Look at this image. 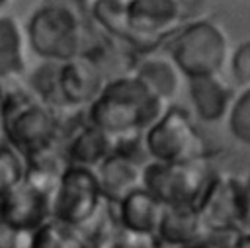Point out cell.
I'll return each mask as SVG.
<instances>
[{
	"mask_svg": "<svg viewBox=\"0 0 250 248\" xmlns=\"http://www.w3.org/2000/svg\"><path fill=\"white\" fill-rule=\"evenodd\" d=\"M168 107L133 72L105 82L100 96L86 107V121L104 129L119 143L141 137Z\"/></svg>",
	"mask_w": 250,
	"mask_h": 248,
	"instance_id": "cell-1",
	"label": "cell"
},
{
	"mask_svg": "<svg viewBox=\"0 0 250 248\" xmlns=\"http://www.w3.org/2000/svg\"><path fill=\"white\" fill-rule=\"evenodd\" d=\"M57 111L59 109L33 94L6 92L2 103L6 135L10 145L27 158V162L55 150L62 133V123Z\"/></svg>",
	"mask_w": 250,
	"mask_h": 248,
	"instance_id": "cell-2",
	"label": "cell"
},
{
	"mask_svg": "<svg viewBox=\"0 0 250 248\" xmlns=\"http://www.w3.org/2000/svg\"><path fill=\"white\" fill-rule=\"evenodd\" d=\"M168 57L186 80L219 76L230 61L229 37L211 20H195L176 29L166 43Z\"/></svg>",
	"mask_w": 250,
	"mask_h": 248,
	"instance_id": "cell-3",
	"label": "cell"
},
{
	"mask_svg": "<svg viewBox=\"0 0 250 248\" xmlns=\"http://www.w3.org/2000/svg\"><path fill=\"white\" fill-rule=\"evenodd\" d=\"M27 45L49 62H64L84 53V25L78 14L59 2L37 8L25 25Z\"/></svg>",
	"mask_w": 250,
	"mask_h": 248,
	"instance_id": "cell-4",
	"label": "cell"
},
{
	"mask_svg": "<svg viewBox=\"0 0 250 248\" xmlns=\"http://www.w3.org/2000/svg\"><path fill=\"white\" fill-rule=\"evenodd\" d=\"M141 146L148 162H189L203 160L205 145L191 121L189 111L168 105L164 113L141 135Z\"/></svg>",
	"mask_w": 250,
	"mask_h": 248,
	"instance_id": "cell-5",
	"label": "cell"
},
{
	"mask_svg": "<svg viewBox=\"0 0 250 248\" xmlns=\"http://www.w3.org/2000/svg\"><path fill=\"white\" fill-rule=\"evenodd\" d=\"M107 203L98 172L86 166L66 164L53 199V219L78 230H86Z\"/></svg>",
	"mask_w": 250,
	"mask_h": 248,
	"instance_id": "cell-6",
	"label": "cell"
},
{
	"mask_svg": "<svg viewBox=\"0 0 250 248\" xmlns=\"http://www.w3.org/2000/svg\"><path fill=\"white\" fill-rule=\"evenodd\" d=\"M213 176L203 160L146 162L143 186L164 205H197Z\"/></svg>",
	"mask_w": 250,
	"mask_h": 248,
	"instance_id": "cell-7",
	"label": "cell"
},
{
	"mask_svg": "<svg viewBox=\"0 0 250 248\" xmlns=\"http://www.w3.org/2000/svg\"><path fill=\"white\" fill-rule=\"evenodd\" d=\"M205 230L225 234L250 221L244 182L232 176H213L197 203Z\"/></svg>",
	"mask_w": 250,
	"mask_h": 248,
	"instance_id": "cell-8",
	"label": "cell"
},
{
	"mask_svg": "<svg viewBox=\"0 0 250 248\" xmlns=\"http://www.w3.org/2000/svg\"><path fill=\"white\" fill-rule=\"evenodd\" d=\"M55 193L27 176L0 197L4 227L14 232L33 234L53 219Z\"/></svg>",
	"mask_w": 250,
	"mask_h": 248,
	"instance_id": "cell-9",
	"label": "cell"
},
{
	"mask_svg": "<svg viewBox=\"0 0 250 248\" xmlns=\"http://www.w3.org/2000/svg\"><path fill=\"white\" fill-rule=\"evenodd\" d=\"M105 82L100 64L88 53L59 62V92L64 109L88 107L100 96Z\"/></svg>",
	"mask_w": 250,
	"mask_h": 248,
	"instance_id": "cell-10",
	"label": "cell"
},
{
	"mask_svg": "<svg viewBox=\"0 0 250 248\" xmlns=\"http://www.w3.org/2000/svg\"><path fill=\"white\" fill-rule=\"evenodd\" d=\"M125 18L137 43L172 35L182 18L180 0H125Z\"/></svg>",
	"mask_w": 250,
	"mask_h": 248,
	"instance_id": "cell-11",
	"label": "cell"
},
{
	"mask_svg": "<svg viewBox=\"0 0 250 248\" xmlns=\"http://www.w3.org/2000/svg\"><path fill=\"white\" fill-rule=\"evenodd\" d=\"M188 96L195 117L203 123H219L229 117L236 100L234 90L219 76L189 78Z\"/></svg>",
	"mask_w": 250,
	"mask_h": 248,
	"instance_id": "cell-12",
	"label": "cell"
},
{
	"mask_svg": "<svg viewBox=\"0 0 250 248\" xmlns=\"http://www.w3.org/2000/svg\"><path fill=\"white\" fill-rule=\"evenodd\" d=\"M164 209L166 205L143 186L115 205V219L123 232L156 236Z\"/></svg>",
	"mask_w": 250,
	"mask_h": 248,
	"instance_id": "cell-13",
	"label": "cell"
},
{
	"mask_svg": "<svg viewBox=\"0 0 250 248\" xmlns=\"http://www.w3.org/2000/svg\"><path fill=\"white\" fill-rule=\"evenodd\" d=\"M145 164L117 146V150L96 170L107 203L117 205L131 191L143 187Z\"/></svg>",
	"mask_w": 250,
	"mask_h": 248,
	"instance_id": "cell-14",
	"label": "cell"
},
{
	"mask_svg": "<svg viewBox=\"0 0 250 248\" xmlns=\"http://www.w3.org/2000/svg\"><path fill=\"white\" fill-rule=\"evenodd\" d=\"M117 146H119L117 139H113L104 129H100V127H96V125L86 121L66 141L64 162L98 170L117 150Z\"/></svg>",
	"mask_w": 250,
	"mask_h": 248,
	"instance_id": "cell-15",
	"label": "cell"
},
{
	"mask_svg": "<svg viewBox=\"0 0 250 248\" xmlns=\"http://www.w3.org/2000/svg\"><path fill=\"white\" fill-rule=\"evenodd\" d=\"M205 230L197 205H166L156 238L172 248H188L201 240Z\"/></svg>",
	"mask_w": 250,
	"mask_h": 248,
	"instance_id": "cell-16",
	"label": "cell"
},
{
	"mask_svg": "<svg viewBox=\"0 0 250 248\" xmlns=\"http://www.w3.org/2000/svg\"><path fill=\"white\" fill-rule=\"evenodd\" d=\"M131 72L166 103L182 88L184 74L168 55H145L135 62Z\"/></svg>",
	"mask_w": 250,
	"mask_h": 248,
	"instance_id": "cell-17",
	"label": "cell"
},
{
	"mask_svg": "<svg viewBox=\"0 0 250 248\" xmlns=\"http://www.w3.org/2000/svg\"><path fill=\"white\" fill-rule=\"evenodd\" d=\"M27 35L12 16H0V82L18 78L25 72Z\"/></svg>",
	"mask_w": 250,
	"mask_h": 248,
	"instance_id": "cell-18",
	"label": "cell"
},
{
	"mask_svg": "<svg viewBox=\"0 0 250 248\" xmlns=\"http://www.w3.org/2000/svg\"><path fill=\"white\" fill-rule=\"evenodd\" d=\"M29 248H90V240L82 230L51 219L31 234Z\"/></svg>",
	"mask_w": 250,
	"mask_h": 248,
	"instance_id": "cell-19",
	"label": "cell"
},
{
	"mask_svg": "<svg viewBox=\"0 0 250 248\" xmlns=\"http://www.w3.org/2000/svg\"><path fill=\"white\" fill-rule=\"evenodd\" d=\"M96 21L107 31L113 33L117 39H123L129 45H139L133 33L129 31L127 18H125V2L121 0H96L92 6Z\"/></svg>",
	"mask_w": 250,
	"mask_h": 248,
	"instance_id": "cell-20",
	"label": "cell"
},
{
	"mask_svg": "<svg viewBox=\"0 0 250 248\" xmlns=\"http://www.w3.org/2000/svg\"><path fill=\"white\" fill-rule=\"evenodd\" d=\"M227 125L234 141L250 146V86L236 94L232 109L227 117Z\"/></svg>",
	"mask_w": 250,
	"mask_h": 248,
	"instance_id": "cell-21",
	"label": "cell"
},
{
	"mask_svg": "<svg viewBox=\"0 0 250 248\" xmlns=\"http://www.w3.org/2000/svg\"><path fill=\"white\" fill-rule=\"evenodd\" d=\"M25 174L27 164L23 162V156L12 145L0 148V197L16 187L25 178Z\"/></svg>",
	"mask_w": 250,
	"mask_h": 248,
	"instance_id": "cell-22",
	"label": "cell"
},
{
	"mask_svg": "<svg viewBox=\"0 0 250 248\" xmlns=\"http://www.w3.org/2000/svg\"><path fill=\"white\" fill-rule=\"evenodd\" d=\"M229 70H230L232 80L240 88L250 86V39L238 43L232 49L230 61H229Z\"/></svg>",
	"mask_w": 250,
	"mask_h": 248,
	"instance_id": "cell-23",
	"label": "cell"
},
{
	"mask_svg": "<svg viewBox=\"0 0 250 248\" xmlns=\"http://www.w3.org/2000/svg\"><path fill=\"white\" fill-rule=\"evenodd\" d=\"M10 141H8V135H6V125H4V113H2V105H0V148L8 146Z\"/></svg>",
	"mask_w": 250,
	"mask_h": 248,
	"instance_id": "cell-24",
	"label": "cell"
},
{
	"mask_svg": "<svg viewBox=\"0 0 250 248\" xmlns=\"http://www.w3.org/2000/svg\"><path fill=\"white\" fill-rule=\"evenodd\" d=\"M232 248H250V230L244 232V234H240L236 238V242L232 244Z\"/></svg>",
	"mask_w": 250,
	"mask_h": 248,
	"instance_id": "cell-25",
	"label": "cell"
},
{
	"mask_svg": "<svg viewBox=\"0 0 250 248\" xmlns=\"http://www.w3.org/2000/svg\"><path fill=\"white\" fill-rule=\"evenodd\" d=\"M188 248H223V246H219V244H213V242H205V240H199V242H195V244H191V246H188Z\"/></svg>",
	"mask_w": 250,
	"mask_h": 248,
	"instance_id": "cell-26",
	"label": "cell"
},
{
	"mask_svg": "<svg viewBox=\"0 0 250 248\" xmlns=\"http://www.w3.org/2000/svg\"><path fill=\"white\" fill-rule=\"evenodd\" d=\"M244 195H246V203H248V211H250V176L244 180Z\"/></svg>",
	"mask_w": 250,
	"mask_h": 248,
	"instance_id": "cell-27",
	"label": "cell"
},
{
	"mask_svg": "<svg viewBox=\"0 0 250 248\" xmlns=\"http://www.w3.org/2000/svg\"><path fill=\"white\" fill-rule=\"evenodd\" d=\"M4 98H6V92H4V88H2V84H0V105L4 103Z\"/></svg>",
	"mask_w": 250,
	"mask_h": 248,
	"instance_id": "cell-28",
	"label": "cell"
},
{
	"mask_svg": "<svg viewBox=\"0 0 250 248\" xmlns=\"http://www.w3.org/2000/svg\"><path fill=\"white\" fill-rule=\"evenodd\" d=\"M2 227H4V219H2V207H0V230H2Z\"/></svg>",
	"mask_w": 250,
	"mask_h": 248,
	"instance_id": "cell-29",
	"label": "cell"
},
{
	"mask_svg": "<svg viewBox=\"0 0 250 248\" xmlns=\"http://www.w3.org/2000/svg\"><path fill=\"white\" fill-rule=\"evenodd\" d=\"M8 2H10V0H0V8H2V6H6Z\"/></svg>",
	"mask_w": 250,
	"mask_h": 248,
	"instance_id": "cell-30",
	"label": "cell"
}]
</instances>
